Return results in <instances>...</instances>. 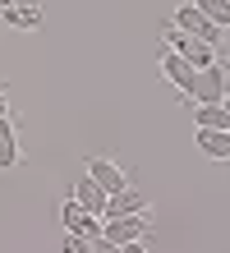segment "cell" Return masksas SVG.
<instances>
[{"label": "cell", "mask_w": 230, "mask_h": 253, "mask_svg": "<svg viewBox=\"0 0 230 253\" xmlns=\"http://www.w3.org/2000/svg\"><path fill=\"white\" fill-rule=\"evenodd\" d=\"M161 46H171L189 69H207V65H217V60H221V51H217V46H207V42H198V37H184L175 23H166V28H161Z\"/></svg>", "instance_id": "6da1fadb"}, {"label": "cell", "mask_w": 230, "mask_h": 253, "mask_svg": "<svg viewBox=\"0 0 230 253\" xmlns=\"http://www.w3.org/2000/svg\"><path fill=\"white\" fill-rule=\"evenodd\" d=\"M230 92V74H226V65L217 60V65H207V69H198L193 74V87H189V101L193 106H221V97Z\"/></svg>", "instance_id": "7a4b0ae2"}, {"label": "cell", "mask_w": 230, "mask_h": 253, "mask_svg": "<svg viewBox=\"0 0 230 253\" xmlns=\"http://www.w3.org/2000/svg\"><path fill=\"white\" fill-rule=\"evenodd\" d=\"M171 23L180 28L184 37H198V42H207V46H217V51H221V28H217V23H207V19H203V9H198L193 0H189V5H180V9L171 14Z\"/></svg>", "instance_id": "3957f363"}, {"label": "cell", "mask_w": 230, "mask_h": 253, "mask_svg": "<svg viewBox=\"0 0 230 253\" xmlns=\"http://www.w3.org/2000/svg\"><path fill=\"white\" fill-rule=\"evenodd\" d=\"M147 235H152V212L101 221V240H111V244H134V240H147Z\"/></svg>", "instance_id": "277c9868"}, {"label": "cell", "mask_w": 230, "mask_h": 253, "mask_svg": "<svg viewBox=\"0 0 230 253\" xmlns=\"http://www.w3.org/2000/svg\"><path fill=\"white\" fill-rule=\"evenodd\" d=\"M83 175H88L92 184L106 189V198H111V193H120V189H129L125 166H115V161H106V157H83Z\"/></svg>", "instance_id": "5b68a950"}, {"label": "cell", "mask_w": 230, "mask_h": 253, "mask_svg": "<svg viewBox=\"0 0 230 253\" xmlns=\"http://www.w3.org/2000/svg\"><path fill=\"white\" fill-rule=\"evenodd\" d=\"M60 226H65V235H83V240H101V216L83 212L74 198L60 203Z\"/></svg>", "instance_id": "8992f818"}, {"label": "cell", "mask_w": 230, "mask_h": 253, "mask_svg": "<svg viewBox=\"0 0 230 253\" xmlns=\"http://www.w3.org/2000/svg\"><path fill=\"white\" fill-rule=\"evenodd\" d=\"M157 65H161V74H166V79H171V83L180 87V97L189 101V87H193V74H198V69H189V65H184V60H180V55H175L171 46H161Z\"/></svg>", "instance_id": "52a82bcc"}, {"label": "cell", "mask_w": 230, "mask_h": 253, "mask_svg": "<svg viewBox=\"0 0 230 253\" xmlns=\"http://www.w3.org/2000/svg\"><path fill=\"white\" fill-rule=\"evenodd\" d=\"M138 212H147V198H143L138 189H120V193H111V198H106L101 221H115V216H138Z\"/></svg>", "instance_id": "ba28073f"}, {"label": "cell", "mask_w": 230, "mask_h": 253, "mask_svg": "<svg viewBox=\"0 0 230 253\" xmlns=\"http://www.w3.org/2000/svg\"><path fill=\"white\" fill-rule=\"evenodd\" d=\"M19 161H23V147H19V120H14V115H5V120H0V170L19 166Z\"/></svg>", "instance_id": "9c48e42d"}, {"label": "cell", "mask_w": 230, "mask_h": 253, "mask_svg": "<svg viewBox=\"0 0 230 253\" xmlns=\"http://www.w3.org/2000/svg\"><path fill=\"white\" fill-rule=\"evenodd\" d=\"M198 152L212 157V161H230V129H198L193 133Z\"/></svg>", "instance_id": "30bf717a"}, {"label": "cell", "mask_w": 230, "mask_h": 253, "mask_svg": "<svg viewBox=\"0 0 230 253\" xmlns=\"http://www.w3.org/2000/svg\"><path fill=\"white\" fill-rule=\"evenodd\" d=\"M69 198L79 203L83 212H92V216H101V212H106V189H101V184H92L88 175H79V184H74Z\"/></svg>", "instance_id": "8fae6325"}, {"label": "cell", "mask_w": 230, "mask_h": 253, "mask_svg": "<svg viewBox=\"0 0 230 253\" xmlns=\"http://www.w3.org/2000/svg\"><path fill=\"white\" fill-rule=\"evenodd\" d=\"M0 19H5L14 33H37V28L46 23V19H42V9H0Z\"/></svg>", "instance_id": "7c38bea8"}, {"label": "cell", "mask_w": 230, "mask_h": 253, "mask_svg": "<svg viewBox=\"0 0 230 253\" xmlns=\"http://www.w3.org/2000/svg\"><path fill=\"white\" fill-rule=\"evenodd\" d=\"M193 125L198 129H230L226 106H193Z\"/></svg>", "instance_id": "4fadbf2b"}, {"label": "cell", "mask_w": 230, "mask_h": 253, "mask_svg": "<svg viewBox=\"0 0 230 253\" xmlns=\"http://www.w3.org/2000/svg\"><path fill=\"white\" fill-rule=\"evenodd\" d=\"M193 5L203 9V19H207V23H217L221 33L230 28V0H193Z\"/></svg>", "instance_id": "5bb4252c"}, {"label": "cell", "mask_w": 230, "mask_h": 253, "mask_svg": "<svg viewBox=\"0 0 230 253\" xmlns=\"http://www.w3.org/2000/svg\"><path fill=\"white\" fill-rule=\"evenodd\" d=\"M60 253H92V240H83V235H65V240H60Z\"/></svg>", "instance_id": "9a60e30c"}, {"label": "cell", "mask_w": 230, "mask_h": 253, "mask_svg": "<svg viewBox=\"0 0 230 253\" xmlns=\"http://www.w3.org/2000/svg\"><path fill=\"white\" fill-rule=\"evenodd\" d=\"M0 9H42V0H0Z\"/></svg>", "instance_id": "2e32d148"}, {"label": "cell", "mask_w": 230, "mask_h": 253, "mask_svg": "<svg viewBox=\"0 0 230 253\" xmlns=\"http://www.w3.org/2000/svg\"><path fill=\"white\" fill-rule=\"evenodd\" d=\"M92 253H120V244H111V240H92Z\"/></svg>", "instance_id": "e0dca14e"}, {"label": "cell", "mask_w": 230, "mask_h": 253, "mask_svg": "<svg viewBox=\"0 0 230 253\" xmlns=\"http://www.w3.org/2000/svg\"><path fill=\"white\" fill-rule=\"evenodd\" d=\"M120 253H147V244H143V240H134V244H120Z\"/></svg>", "instance_id": "ac0fdd59"}, {"label": "cell", "mask_w": 230, "mask_h": 253, "mask_svg": "<svg viewBox=\"0 0 230 253\" xmlns=\"http://www.w3.org/2000/svg\"><path fill=\"white\" fill-rule=\"evenodd\" d=\"M5 115H14V111H9V97H5V83H0V120Z\"/></svg>", "instance_id": "d6986e66"}, {"label": "cell", "mask_w": 230, "mask_h": 253, "mask_svg": "<svg viewBox=\"0 0 230 253\" xmlns=\"http://www.w3.org/2000/svg\"><path fill=\"white\" fill-rule=\"evenodd\" d=\"M221 106H226V115H230V92H226V97H221Z\"/></svg>", "instance_id": "ffe728a7"}]
</instances>
